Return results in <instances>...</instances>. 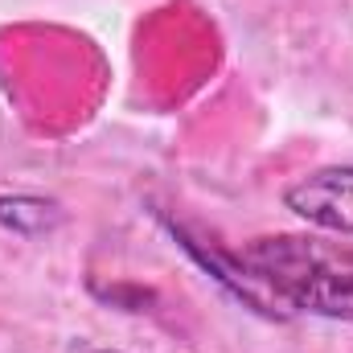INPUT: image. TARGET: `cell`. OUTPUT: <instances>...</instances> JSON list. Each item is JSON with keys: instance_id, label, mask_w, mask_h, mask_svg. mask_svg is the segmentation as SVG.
<instances>
[{"instance_id": "277c9868", "label": "cell", "mask_w": 353, "mask_h": 353, "mask_svg": "<svg viewBox=\"0 0 353 353\" xmlns=\"http://www.w3.org/2000/svg\"><path fill=\"white\" fill-rule=\"evenodd\" d=\"M99 353H115V350H99Z\"/></svg>"}, {"instance_id": "7a4b0ae2", "label": "cell", "mask_w": 353, "mask_h": 353, "mask_svg": "<svg viewBox=\"0 0 353 353\" xmlns=\"http://www.w3.org/2000/svg\"><path fill=\"white\" fill-rule=\"evenodd\" d=\"M283 210H292L300 222L316 230L353 234V165H329L288 181Z\"/></svg>"}, {"instance_id": "6da1fadb", "label": "cell", "mask_w": 353, "mask_h": 353, "mask_svg": "<svg viewBox=\"0 0 353 353\" xmlns=\"http://www.w3.org/2000/svg\"><path fill=\"white\" fill-rule=\"evenodd\" d=\"M239 263L251 279L267 283L288 308L325 321H353V255L345 251H329L296 234H275L255 239L239 255Z\"/></svg>"}, {"instance_id": "3957f363", "label": "cell", "mask_w": 353, "mask_h": 353, "mask_svg": "<svg viewBox=\"0 0 353 353\" xmlns=\"http://www.w3.org/2000/svg\"><path fill=\"white\" fill-rule=\"evenodd\" d=\"M58 218V205L54 201H41V197H29V193H17V197H0V222L17 234H33L46 230L50 222Z\"/></svg>"}]
</instances>
